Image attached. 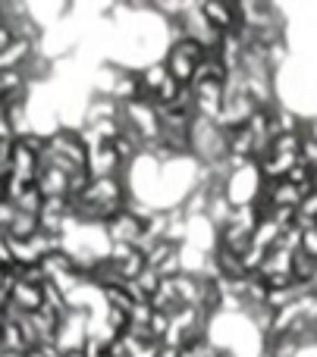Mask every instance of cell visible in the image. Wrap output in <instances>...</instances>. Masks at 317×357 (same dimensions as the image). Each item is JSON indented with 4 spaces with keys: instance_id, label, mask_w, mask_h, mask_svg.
I'll return each mask as SVG.
<instances>
[{
    "instance_id": "3957f363",
    "label": "cell",
    "mask_w": 317,
    "mask_h": 357,
    "mask_svg": "<svg viewBox=\"0 0 317 357\" xmlns=\"http://www.w3.org/2000/svg\"><path fill=\"white\" fill-rule=\"evenodd\" d=\"M299 226V222H295ZM302 229V241H299V251H305L311 260H317V222H305Z\"/></svg>"
},
{
    "instance_id": "7a4b0ae2",
    "label": "cell",
    "mask_w": 317,
    "mask_h": 357,
    "mask_svg": "<svg viewBox=\"0 0 317 357\" xmlns=\"http://www.w3.org/2000/svg\"><path fill=\"white\" fill-rule=\"evenodd\" d=\"M205 19L220 31V35H230V31H242V13L239 3H223V0H205L201 3Z\"/></svg>"
},
{
    "instance_id": "277c9868",
    "label": "cell",
    "mask_w": 317,
    "mask_h": 357,
    "mask_svg": "<svg viewBox=\"0 0 317 357\" xmlns=\"http://www.w3.org/2000/svg\"><path fill=\"white\" fill-rule=\"evenodd\" d=\"M302 138H305V142H311V144H317V113L305 119V126H302Z\"/></svg>"
},
{
    "instance_id": "6da1fadb",
    "label": "cell",
    "mask_w": 317,
    "mask_h": 357,
    "mask_svg": "<svg viewBox=\"0 0 317 357\" xmlns=\"http://www.w3.org/2000/svg\"><path fill=\"white\" fill-rule=\"evenodd\" d=\"M207 56H211V50H205L198 41H192V38H173V41L167 44V56H163V63H167L170 75H173L182 88H189L195 82L198 66L207 60Z\"/></svg>"
}]
</instances>
